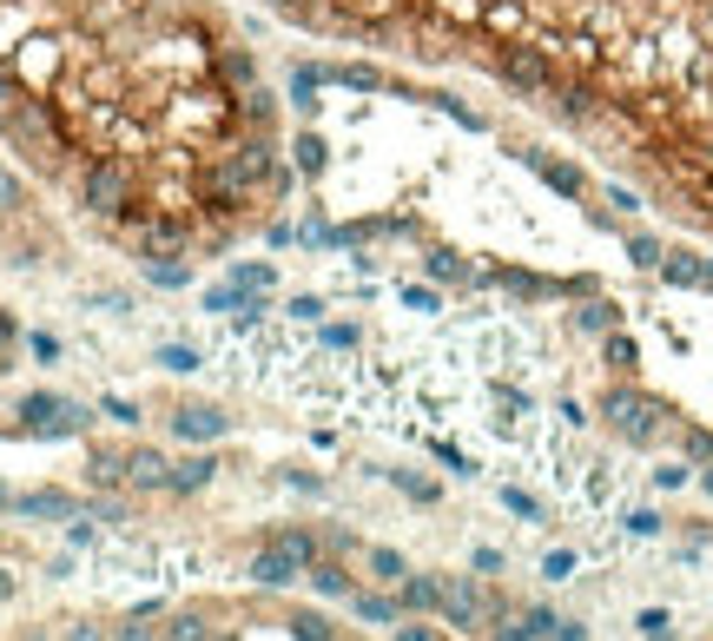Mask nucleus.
I'll use <instances>...</instances> for the list:
<instances>
[{
	"label": "nucleus",
	"instance_id": "nucleus-1",
	"mask_svg": "<svg viewBox=\"0 0 713 641\" xmlns=\"http://www.w3.org/2000/svg\"><path fill=\"white\" fill-rule=\"evenodd\" d=\"M0 139L158 285L291 199L284 106L231 0H0Z\"/></svg>",
	"mask_w": 713,
	"mask_h": 641
},
{
	"label": "nucleus",
	"instance_id": "nucleus-2",
	"mask_svg": "<svg viewBox=\"0 0 713 641\" xmlns=\"http://www.w3.org/2000/svg\"><path fill=\"white\" fill-rule=\"evenodd\" d=\"M304 40L475 79L713 246V0H231Z\"/></svg>",
	"mask_w": 713,
	"mask_h": 641
},
{
	"label": "nucleus",
	"instance_id": "nucleus-3",
	"mask_svg": "<svg viewBox=\"0 0 713 641\" xmlns=\"http://www.w3.org/2000/svg\"><path fill=\"white\" fill-rule=\"evenodd\" d=\"M297 576H304V563H297L291 549H278V542H265V549L252 555V589H271V595H278V589H291Z\"/></svg>",
	"mask_w": 713,
	"mask_h": 641
},
{
	"label": "nucleus",
	"instance_id": "nucleus-4",
	"mask_svg": "<svg viewBox=\"0 0 713 641\" xmlns=\"http://www.w3.org/2000/svg\"><path fill=\"white\" fill-rule=\"evenodd\" d=\"M396 602H404L410 615H436L443 608V582L436 576H404V582H396Z\"/></svg>",
	"mask_w": 713,
	"mask_h": 641
},
{
	"label": "nucleus",
	"instance_id": "nucleus-5",
	"mask_svg": "<svg viewBox=\"0 0 713 641\" xmlns=\"http://www.w3.org/2000/svg\"><path fill=\"white\" fill-rule=\"evenodd\" d=\"M304 582L324 595V602H351V569L344 563H324V555H317V563L304 569Z\"/></svg>",
	"mask_w": 713,
	"mask_h": 641
},
{
	"label": "nucleus",
	"instance_id": "nucleus-6",
	"mask_svg": "<svg viewBox=\"0 0 713 641\" xmlns=\"http://www.w3.org/2000/svg\"><path fill=\"white\" fill-rule=\"evenodd\" d=\"M14 510H21V516H53V523L79 516V503H73V497H60V490H34V497H14Z\"/></svg>",
	"mask_w": 713,
	"mask_h": 641
},
{
	"label": "nucleus",
	"instance_id": "nucleus-7",
	"mask_svg": "<svg viewBox=\"0 0 713 641\" xmlns=\"http://www.w3.org/2000/svg\"><path fill=\"white\" fill-rule=\"evenodd\" d=\"M351 615L370 621V628H383V621H396V602H383V595H357V589H351Z\"/></svg>",
	"mask_w": 713,
	"mask_h": 641
},
{
	"label": "nucleus",
	"instance_id": "nucleus-8",
	"mask_svg": "<svg viewBox=\"0 0 713 641\" xmlns=\"http://www.w3.org/2000/svg\"><path fill=\"white\" fill-rule=\"evenodd\" d=\"M364 563H370V576H377V582H404V576H410L396 549H364Z\"/></svg>",
	"mask_w": 713,
	"mask_h": 641
},
{
	"label": "nucleus",
	"instance_id": "nucleus-9",
	"mask_svg": "<svg viewBox=\"0 0 713 641\" xmlns=\"http://www.w3.org/2000/svg\"><path fill=\"white\" fill-rule=\"evenodd\" d=\"M205 483H212V463H205V456H199V463H179V469L166 476V490H179V497H186V490H205Z\"/></svg>",
	"mask_w": 713,
	"mask_h": 641
},
{
	"label": "nucleus",
	"instance_id": "nucleus-10",
	"mask_svg": "<svg viewBox=\"0 0 713 641\" xmlns=\"http://www.w3.org/2000/svg\"><path fill=\"white\" fill-rule=\"evenodd\" d=\"M271 542H278V549H291V555H297V563H304V569L317 563V536H310V529H278Z\"/></svg>",
	"mask_w": 713,
	"mask_h": 641
},
{
	"label": "nucleus",
	"instance_id": "nucleus-11",
	"mask_svg": "<svg viewBox=\"0 0 713 641\" xmlns=\"http://www.w3.org/2000/svg\"><path fill=\"white\" fill-rule=\"evenodd\" d=\"M132 483H152V490H158V483H166V456L139 450V456H132Z\"/></svg>",
	"mask_w": 713,
	"mask_h": 641
},
{
	"label": "nucleus",
	"instance_id": "nucleus-12",
	"mask_svg": "<svg viewBox=\"0 0 713 641\" xmlns=\"http://www.w3.org/2000/svg\"><path fill=\"white\" fill-rule=\"evenodd\" d=\"M14 344H21V325H14V311L0 304V370H14Z\"/></svg>",
	"mask_w": 713,
	"mask_h": 641
},
{
	"label": "nucleus",
	"instance_id": "nucleus-13",
	"mask_svg": "<svg viewBox=\"0 0 713 641\" xmlns=\"http://www.w3.org/2000/svg\"><path fill=\"white\" fill-rule=\"evenodd\" d=\"M297 634H304V641H331V621H324V615H297Z\"/></svg>",
	"mask_w": 713,
	"mask_h": 641
},
{
	"label": "nucleus",
	"instance_id": "nucleus-14",
	"mask_svg": "<svg viewBox=\"0 0 713 641\" xmlns=\"http://www.w3.org/2000/svg\"><path fill=\"white\" fill-rule=\"evenodd\" d=\"M396 641H436V628H423V621H404V628H396Z\"/></svg>",
	"mask_w": 713,
	"mask_h": 641
},
{
	"label": "nucleus",
	"instance_id": "nucleus-15",
	"mask_svg": "<svg viewBox=\"0 0 713 641\" xmlns=\"http://www.w3.org/2000/svg\"><path fill=\"white\" fill-rule=\"evenodd\" d=\"M179 430H186V437H212V430H218V417H186Z\"/></svg>",
	"mask_w": 713,
	"mask_h": 641
},
{
	"label": "nucleus",
	"instance_id": "nucleus-16",
	"mask_svg": "<svg viewBox=\"0 0 713 641\" xmlns=\"http://www.w3.org/2000/svg\"><path fill=\"white\" fill-rule=\"evenodd\" d=\"M8 595H14V576H8V569H0V602H8Z\"/></svg>",
	"mask_w": 713,
	"mask_h": 641
}]
</instances>
